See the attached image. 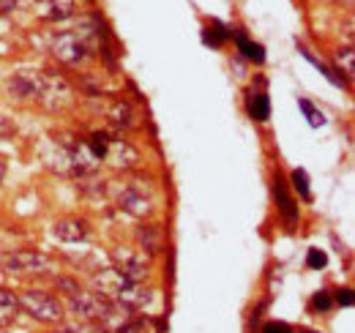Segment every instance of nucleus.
Returning a JSON list of instances; mask_svg holds the SVG:
<instances>
[{
    "label": "nucleus",
    "mask_w": 355,
    "mask_h": 333,
    "mask_svg": "<svg viewBox=\"0 0 355 333\" xmlns=\"http://www.w3.org/2000/svg\"><path fill=\"white\" fill-rule=\"evenodd\" d=\"M42 159L52 172L71 175V178H85L98 164V159L88 151L85 139L71 137V134L49 137L42 148Z\"/></svg>",
    "instance_id": "nucleus-1"
},
{
    "label": "nucleus",
    "mask_w": 355,
    "mask_h": 333,
    "mask_svg": "<svg viewBox=\"0 0 355 333\" xmlns=\"http://www.w3.org/2000/svg\"><path fill=\"white\" fill-rule=\"evenodd\" d=\"M49 52L55 55V60L66 63V66H80L85 63L93 49H90L88 39L74 28V31H60L49 39Z\"/></svg>",
    "instance_id": "nucleus-2"
},
{
    "label": "nucleus",
    "mask_w": 355,
    "mask_h": 333,
    "mask_svg": "<svg viewBox=\"0 0 355 333\" xmlns=\"http://www.w3.org/2000/svg\"><path fill=\"white\" fill-rule=\"evenodd\" d=\"M19 309L25 314H31L36 323H44V325H52V323H60L63 320V303L52 292H44V290L19 292Z\"/></svg>",
    "instance_id": "nucleus-3"
},
{
    "label": "nucleus",
    "mask_w": 355,
    "mask_h": 333,
    "mask_svg": "<svg viewBox=\"0 0 355 333\" xmlns=\"http://www.w3.org/2000/svg\"><path fill=\"white\" fill-rule=\"evenodd\" d=\"M0 268L14 276H46L52 271V262L42 251L33 249H17L0 254Z\"/></svg>",
    "instance_id": "nucleus-4"
},
{
    "label": "nucleus",
    "mask_w": 355,
    "mask_h": 333,
    "mask_svg": "<svg viewBox=\"0 0 355 333\" xmlns=\"http://www.w3.org/2000/svg\"><path fill=\"white\" fill-rule=\"evenodd\" d=\"M118 208L126 210L134 219H145L153 213V197H150V189L142 186V180H132V183H121L118 186Z\"/></svg>",
    "instance_id": "nucleus-5"
},
{
    "label": "nucleus",
    "mask_w": 355,
    "mask_h": 333,
    "mask_svg": "<svg viewBox=\"0 0 355 333\" xmlns=\"http://www.w3.org/2000/svg\"><path fill=\"white\" fill-rule=\"evenodd\" d=\"M112 268L134 284H142L150 273V262L139 249H115L112 251Z\"/></svg>",
    "instance_id": "nucleus-6"
},
{
    "label": "nucleus",
    "mask_w": 355,
    "mask_h": 333,
    "mask_svg": "<svg viewBox=\"0 0 355 333\" xmlns=\"http://www.w3.org/2000/svg\"><path fill=\"white\" fill-rule=\"evenodd\" d=\"M6 90L14 101H42L44 71H19L6 83Z\"/></svg>",
    "instance_id": "nucleus-7"
},
{
    "label": "nucleus",
    "mask_w": 355,
    "mask_h": 333,
    "mask_svg": "<svg viewBox=\"0 0 355 333\" xmlns=\"http://www.w3.org/2000/svg\"><path fill=\"white\" fill-rule=\"evenodd\" d=\"M71 87L69 83L63 80V77H58V74H44V93H42V101L39 104H44L49 110H63V107H69L71 104Z\"/></svg>",
    "instance_id": "nucleus-8"
},
{
    "label": "nucleus",
    "mask_w": 355,
    "mask_h": 333,
    "mask_svg": "<svg viewBox=\"0 0 355 333\" xmlns=\"http://www.w3.org/2000/svg\"><path fill=\"white\" fill-rule=\"evenodd\" d=\"M107 164H112L115 169H132L139 162V153L132 142L126 139H118V137H110V145H107V153H104Z\"/></svg>",
    "instance_id": "nucleus-9"
},
{
    "label": "nucleus",
    "mask_w": 355,
    "mask_h": 333,
    "mask_svg": "<svg viewBox=\"0 0 355 333\" xmlns=\"http://www.w3.org/2000/svg\"><path fill=\"white\" fill-rule=\"evenodd\" d=\"M33 11L44 22H63L74 17V0H33Z\"/></svg>",
    "instance_id": "nucleus-10"
},
{
    "label": "nucleus",
    "mask_w": 355,
    "mask_h": 333,
    "mask_svg": "<svg viewBox=\"0 0 355 333\" xmlns=\"http://www.w3.org/2000/svg\"><path fill=\"white\" fill-rule=\"evenodd\" d=\"M137 246H139V251L145 257L164 251V232H162V227L159 224H150V221H142L137 227Z\"/></svg>",
    "instance_id": "nucleus-11"
},
{
    "label": "nucleus",
    "mask_w": 355,
    "mask_h": 333,
    "mask_svg": "<svg viewBox=\"0 0 355 333\" xmlns=\"http://www.w3.org/2000/svg\"><path fill=\"white\" fill-rule=\"evenodd\" d=\"M52 232H55V238L63 241V244H80V241L88 238L90 227L85 219H60V221H55Z\"/></svg>",
    "instance_id": "nucleus-12"
},
{
    "label": "nucleus",
    "mask_w": 355,
    "mask_h": 333,
    "mask_svg": "<svg viewBox=\"0 0 355 333\" xmlns=\"http://www.w3.org/2000/svg\"><path fill=\"white\" fill-rule=\"evenodd\" d=\"M273 197H276V205H279V213H282L284 224H287V227H293V224L298 221V205H295V200L290 197L287 183L282 180V175H276V178H273Z\"/></svg>",
    "instance_id": "nucleus-13"
},
{
    "label": "nucleus",
    "mask_w": 355,
    "mask_h": 333,
    "mask_svg": "<svg viewBox=\"0 0 355 333\" xmlns=\"http://www.w3.org/2000/svg\"><path fill=\"white\" fill-rule=\"evenodd\" d=\"M107 118L118 126V128H134V126H137V110H134L132 101L115 99V101L110 104V110H107Z\"/></svg>",
    "instance_id": "nucleus-14"
},
{
    "label": "nucleus",
    "mask_w": 355,
    "mask_h": 333,
    "mask_svg": "<svg viewBox=\"0 0 355 333\" xmlns=\"http://www.w3.org/2000/svg\"><path fill=\"white\" fill-rule=\"evenodd\" d=\"M246 112H249L252 121L266 123L270 118V101H268L266 90H254V87L246 90Z\"/></svg>",
    "instance_id": "nucleus-15"
},
{
    "label": "nucleus",
    "mask_w": 355,
    "mask_h": 333,
    "mask_svg": "<svg viewBox=\"0 0 355 333\" xmlns=\"http://www.w3.org/2000/svg\"><path fill=\"white\" fill-rule=\"evenodd\" d=\"M230 36L235 39L238 52H241L246 60H252V63H257V66H260V63H266V49H263V44L252 42V39H249L243 31H238V28H235V31H230Z\"/></svg>",
    "instance_id": "nucleus-16"
},
{
    "label": "nucleus",
    "mask_w": 355,
    "mask_h": 333,
    "mask_svg": "<svg viewBox=\"0 0 355 333\" xmlns=\"http://www.w3.org/2000/svg\"><path fill=\"white\" fill-rule=\"evenodd\" d=\"M19 295L6 287H0V328H8L11 323H17L19 317Z\"/></svg>",
    "instance_id": "nucleus-17"
},
{
    "label": "nucleus",
    "mask_w": 355,
    "mask_h": 333,
    "mask_svg": "<svg viewBox=\"0 0 355 333\" xmlns=\"http://www.w3.org/2000/svg\"><path fill=\"white\" fill-rule=\"evenodd\" d=\"M118 333H164V320H153V317H139L134 314L132 320L121 328Z\"/></svg>",
    "instance_id": "nucleus-18"
},
{
    "label": "nucleus",
    "mask_w": 355,
    "mask_h": 333,
    "mask_svg": "<svg viewBox=\"0 0 355 333\" xmlns=\"http://www.w3.org/2000/svg\"><path fill=\"white\" fill-rule=\"evenodd\" d=\"M227 39H230V28H224L222 22H216V19L202 31V42L208 46H224Z\"/></svg>",
    "instance_id": "nucleus-19"
},
{
    "label": "nucleus",
    "mask_w": 355,
    "mask_h": 333,
    "mask_svg": "<svg viewBox=\"0 0 355 333\" xmlns=\"http://www.w3.org/2000/svg\"><path fill=\"white\" fill-rule=\"evenodd\" d=\"M301 52H304V58H306V60H311V63H314V66L320 69V74H325V77H328V80H331L334 85H339V87L345 85V77H339V71H336V69H331V66H325L322 60H317V58L311 55L306 46H301Z\"/></svg>",
    "instance_id": "nucleus-20"
},
{
    "label": "nucleus",
    "mask_w": 355,
    "mask_h": 333,
    "mask_svg": "<svg viewBox=\"0 0 355 333\" xmlns=\"http://www.w3.org/2000/svg\"><path fill=\"white\" fill-rule=\"evenodd\" d=\"M298 107L304 110V115H306V121H309V126L311 128H320V126L325 123V115L311 104L309 99H298Z\"/></svg>",
    "instance_id": "nucleus-21"
},
{
    "label": "nucleus",
    "mask_w": 355,
    "mask_h": 333,
    "mask_svg": "<svg viewBox=\"0 0 355 333\" xmlns=\"http://www.w3.org/2000/svg\"><path fill=\"white\" fill-rule=\"evenodd\" d=\"M290 180H293V186L298 189V194H301V200H311V189H309V175L304 172V169H293V175H290Z\"/></svg>",
    "instance_id": "nucleus-22"
},
{
    "label": "nucleus",
    "mask_w": 355,
    "mask_h": 333,
    "mask_svg": "<svg viewBox=\"0 0 355 333\" xmlns=\"http://www.w3.org/2000/svg\"><path fill=\"white\" fill-rule=\"evenodd\" d=\"M311 311H320V314H325V311H331L334 309V295L328 290H320L314 292V298H311Z\"/></svg>",
    "instance_id": "nucleus-23"
},
{
    "label": "nucleus",
    "mask_w": 355,
    "mask_h": 333,
    "mask_svg": "<svg viewBox=\"0 0 355 333\" xmlns=\"http://www.w3.org/2000/svg\"><path fill=\"white\" fill-rule=\"evenodd\" d=\"M66 333H110L107 328H101L98 323H77V325H66Z\"/></svg>",
    "instance_id": "nucleus-24"
},
{
    "label": "nucleus",
    "mask_w": 355,
    "mask_h": 333,
    "mask_svg": "<svg viewBox=\"0 0 355 333\" xmlns=\"http://www.w3.org/2000/svg\"><path fill=\"white\" fill-rule=\"evenodd\" d=\"M325 262H328V257H325V251H320V249H309V254H306V265H309L311 271H322V268H325Z\"/></svg>",
    "instance_id": "nucleus-25"
},
{
    "label": "nucleus",
    "mask_w": 355,
    "mask_h": 333,
    "mask_svg": "<svg viewBox=\"0 0 355 333\" xmlns=\"http://www.w3.org/2000/svg\"><path fill=\"white\" fill-rule=\"evenodd\" d=\"M339 63H345V74H347V77H353V74H355L353 46H347V49H339Z\"/></svg>",
    "instance_id": "nucleus-26"
},
{
    "label": "nucleus",
    "mask_w": 355,
    "mask_h": 333,
    "mask_svg": "<svg viewBox=\"0 0 355 333\" xmlns=\"http://www.w3.org/2000/svg\"><path fill=\"white\" fill-rule=\"evenodd\" d=\"M263 333H293V328H290L287 323H276V320H273V323H266V325H263Z\"/></svg>",
    "instance_id": "nucleus-27"
},
{
    "label": "nucleus",
    "mask_w": 355,
    "mask_h": 333,
    "mask_svg": "<svg viewBox=\"0 0 355 333\" xmlns=\"http://www.w3.org/2000/svg\"><path fill=\"white\" fill-rule=\"evenodd\" d=\"M334 303H339V306H353V290H339L336 298H334Z\"/></svg>",
    "instance_id": "nucleus-28"
},
{
    "label": "nucleus",
    "mask_w": 355,
    "mask_h": 333,
    "mask_svg": "<svg viewBox=\"0 0 355 333\" xmlns=\"http://www.w3.org/2000/svg\"><path fill=\"white\" fill-rule=\"evenodd\" d=\"M3 178H6V164L0 162V183H3Z\"/></svg>",
    "instance_id": "nucleus-29"
},
{
    "label": "nucleus",
    "mask_w": 355,
    "mask_h": 333,
    "mask_svg": "<svg viewBox=\"0 0 355 333\" xmlns=\"http://www.w3.org/2000/svg\"><path fill=\"white\" fill-rule=\"evenodd\" d=\"M58 333H66V331H63V328H60V331H58Z\"/></svg>",
    "instance_id": "nucleus-30"
}]
</instances>
